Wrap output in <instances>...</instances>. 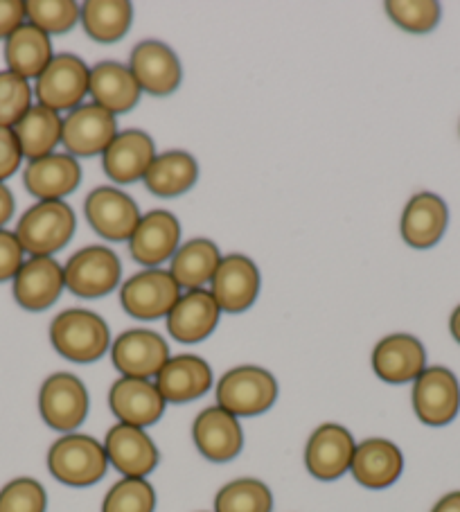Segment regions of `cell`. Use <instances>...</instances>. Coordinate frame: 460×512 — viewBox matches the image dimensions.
<instances>
[{
  "label": "cell",
  "instance_id": "obj_17",
  "mask_svg": "<svg viewBox=\"0 0 460 512\" xmlns=\"http://www.w3.org/2000/svg\"><path fill=\"white\" fill-rule=\"evenodd\" d=\"M129 70L134 73L140 91L154 97L172 95L181 86L183 68L176 52L163 41H143L131 52Z\"/></svg>",
  "mask_w": 460,
  "mask_h": 512
},
{
  "label": "cell",
  "instance_id": "obj_34",
  "mask_svg": "<svg viewBox=\"0 0 460 512\" xmlns=\"http://www.w3.org/2000/svg\"><path fill=\"white\" fill-rule=\"evenodd\" d=\"M273 494L258 479H235L226 483L215 497V512H271Z\"/></svg>",
  "mask_w": 460,
  "mask_h": 512
},
{
  "label": "cell",
  "instance_id": "obj_39",
  "mask_svg": "<svg viewBox=\"0 0 460 512\" xmlns=\"http://www.w3.org/2000/svg\"><path fill=\"white\" fill-rule=\"evenodd\" d=\"M46 488L30 476L14 479L0 490V512H46Z\"/></svg>",
  "mask_w": 460,
  "mask_h": 512
},
{
  "label": "cell",
  "instance_id": "obj_8",
  "mask_svg": "<svg viewBox=\"0 0 460 512\" xmlns=\"http://www.w3.org/2000/svg\"><path fill=\"white\" fill-rule=\"evenodd\" d=\"M91 409L86 384L73 373H55L41 384L39 411L50 429L73 434L84 425Z\"/></svg>",
  "mask_w": 460,
  "mask_h": 512
},
{
  "label": "cell",
  "instance_id": "obj_14",
  "mask_svg": "<svg viewBox=\"0 0 460 512\" xmlns=\"http://www.w3.org/2000/svg\"><path fill=\"white\" fill-rule=\"evenodd\" d=\"M104 452L109 463L127 479H147L161 463V452L147 431L122 422L109 429L104 438Z\"/></svg>",
  "mask_w": 460,
  "mask_h": 512
},
{
  "label": "cell",
  "instance_id": "obj_26",
  "mask_svg": "<svg viewBox=\"0 0 460 512\" xmlns=\"http://www.w3.org/2000/svg\"><path fill=\"white\" fill-rule=\"evenodd\" d=\"M221 310L215 296L206 289L181 294L179 303L167 316V332L179 343H201L217 330Z\"/></svg>",
  "mask_w": 460,
  "mask_h": 512
},
{
  "label": "cell",
  "instance_id": "obj_37",
  "mask_svg": "<svg viewBox=\"0 0 460 512\" xmlns=\"http://www.w3.org/2000/svg\"><path fill=\"white\" fill-rule=\"evenodd\" d=\"M32 109V86L28 79L0 70V127L14 129Z\"/></svg>",
  "mask_w": 460,
  "mask_h": 512
},
{
  "label": "cell",
  "instance_id": "obj_42",
  "mask_svg": "<svg viewBox=\"0 0 460 512\" xmlns=\"http://www.w3.org/2000/svg\"><path fill=\"white\" fill-rule=\"evenodd\" d=\"M25 19H28L25 3L21 0H0V39H10Z\"/></svg>",
  "mask_w": 460,
  "mask_h": 512
},
{
  "label": "cell",
  "instance_id": "obj_3",
  "mask_svg": "<svg viewBox=\"0 0 460 512\" xmlns=\"http://www.w3.org/2000/svg\"><path fill=\"white\" fill-rule=\"evenodd\" d=\"M48 470L59 483L70 488H88L104 479L109 470V458L104 443L93 436L66 434L48 452Z\"/></svg>",
  "mask_w": 460,
  "mask_h": 512
},
{
  "label": "cell",
  "instance_id": "obj_29",
  "mask_svg": "<svg viewBox=\"0 0 460 512\" xmlns=\"http://www.w3.org/2000/svg\"><path fill=\"white\" fill-rule=\"evenodd\" d=\"M52 59H55V55H52L50 37L39 28H34L32 23H23L5 41L7 70L23 79H39Z\"/></svg>",
  "mask_w": 460,
  "mask_h": 512
},
{
  "label": "cell",
  "instance_id": "obj_7",
  "mask_svg": "<svg viewBox=\"0 0 460 512\" xmlns=\"http://www.w3.org/2000/svg\"><path fill=\"white\" fill-rule=\"evenodd\" d=\"M64 280L70 294L77 298L109 296L122 280V262L109 246H86L68 260Z\"/></svg>",
  "mask_w": 460,
  "mask_h": 512
},
{
  "label": "cell",
  "instance_id": "obj_16",
  "mask_svg": "<svg viewBox=\"0 0 460 512\" xmlns=\"http://www.w3.org/2000/svg\"><path fill=\"white\" fill-rule=\"evenodd\" d=\"M357 443L348 429L343 425L318 427L307 440L305 447V465L307 472L318 481H336L345 472H350L352 456H355Z\"/></svg>",
  "mask_w": 460,
  "mask_h": 512
},
{
  "label": "cell",
  "instance_id": "obj_24",
  "mask_svg": "<svg viewBox=\"0 0 460 512\" xmlns=\"http://www.w3.org/2000/svg\"><path fill=\"white\" fill-rule=\"evenodd\" d=\"M23 183L39 201H61L82 183V167L70 154H50L30 161L23 172Z\"/></svg>",
  "mask_w": 460,
  "mask_h": 512
},
{
  "label": "cell",
  "instance_id": "obj_28",
  "mask_svg": "<svg viewBox=\"0 0 460 512\" xmlns=\"http://www.w3.org/2000/svg\"><path fill=\"white\" fill-rule=\"evenodd\" d=\"M140 86L129 66L118 61H102L91 68V95L93 104L109 111L111 116L129 113L140 102Z\"/></svg>",
  "mask_w": 460,
  "mask_h": 512
},
{
  "label": "cell",
  "instance_id": "obj_40",
  "mask_svg": "<svg viewBox=\"0 0 460 512\" xmlns=\"http://www.w3.org/2000/svg\"><path fill=\"white\" fill-rule=\"evenodd\" d=\"M23 246L16 233L0 228V282H10L23 267Z\"/></svg>",
  "mask_w": 460,
  "mask_h": 512
},
{
  "label": "cell",
  "instance_id": "obj_30",
  "mask_svg": "<svg viewBox=\"0 0 460 512\" xmlns=\"http://www.w3.org/2000/svg\"><path fill=\"white\" fill-rule=\"evenodd\" d=\"M145 188L156 197H181L199 181V165L194 156L181 149L158 154L145 174Z\"/></svg>",
  "mask_w": 460,
  "mask_h": 512
},
{
  "label": "cell",
  "instance_id": "obj_31",
  "mask_svg": "<svg viewBox=\"0 0 460 512\" xmlns=\"http://www.w3.org/2000/svg\"><path fill=\"white\" fill-rule=\"evenodd\" d=\"M170 262L172 278L179 282L181 289L192 291L212 280L221 262V253L215 242L197 237V240L181 244Z\"/></svg>",
  "mask_w": 460,
  "mask_h": 512
},
{
  "label": "cell",
  "instance_id": "obj_4",
  "mask_svg": "<svg viewBox=\"0 0 460 512\" xmlns=\"http://www.w3.org/2000/svg\"><path fill=\"white\" fill-rule=\"evenodd\" d=\"M217 406L235 418H255L267 413L278 400V382L267 368L237 366L219 379Z\"/></svg>",
  "mask_w": 460,
  "mask_h": 512
},
{
  "label": "cell",
  "instance_id": "obj_9",
  "mask_svg": "<svg viewBox=\"0 0 460 512\" xmlns=\"http://www.w3.org/2000/svg\"><path fill=\"white\" fill-rule=\"evenodd\" d=\"M84 215L88 226L106 242H129L143 217L138 203L127 192L111 188V185L88 192Z\"/></svg>",
  "mask_w": 460,
  "mask_h": 512
},
{
  "label": "cell",
  "instance_id": "obj_2",
  "mask_svg": "<svg viewBox=\"0 0 460 512\" xmlns=\"http://www.w3.org/2000/svg\"><path fill=\"white\" fill-rule=\"evenodd\" d=\"M77 228L75 210L64 201H39L25 210L16 226V237L32 258H52L73 240Z\"/></svg>",
  "mask_w": 460,
  "mask_h": 512
},
{
  "label": "cell",
  "instance_id": "obj_15",
  "mask_svg": "<svg viewBox=\"0 0 460 512\" xmlns=\"http://www.w3.org/2000/svg\"><path fill=\"white\" fill-rule=\"evenodd\" d=\"M111 359L122 377L152 379L170 361V346L158 332L127 330L113 341Z\"/></svg>",
  "mask_w": 460,
  "mask_h": 512
},
{
  "label": "cell",
  "instance_id": "obj_6",
  "mask_svg": "<svg viewBox=\"0 0 460 512\" xmlns=\"http://www.w3.org/2000/svg\"><path fill=\"white\" fill-rule=\"evenodd\" d=\"M181 298L179 282L170 271L145 269L131 276L120 289V305L131 319L158 321L167 319Z\"/></svg>",
  "mask_w": 460,
  "mask_h": 512
},
{
  "label": "cell",
  "instance_id": "obj_36",
  "mask_svg": "<svg viewBox=\"0 0 460 512\" xmlns=\"http://www.w3.org/2000/svg\"><path fill=\"white\" fill-rule=\"evenodd\" d=\"M156 490L147 479H122L111 485L102 501V512H154Z\"/></svg>",
  "mask_w": 460,
  "mask_h": 512
},
{
  "label": "cell",
  "instance_id": "obj_43",
  "mask_svg": "<svg viewBox=\"0 0 460 512\" xmlns=\"http://www.w3.org/2000/svg\"><path fill=\"white\" fill-rule=\"evenodd\" d=\"M14 208H16V201H14L12 190L7 188L5 183H0V228L14 217Z\"/></svg>",
  "mask_w": 460,
  "mask_h": 512
},
{
  "label": "cell",
  "instance_id": "obj_11",
  "mask_svg": "<svg viewBox=\"0 0 460 512\" xmlns=\"http://www.w3.org/2000/svg\"><path fill=\"white\" fill-rule=\"evenodd\" d=\"M118 134L120 131L115 116L91 102L70 111L64 118L61 143L68 149L66 154L75 158H91L102 156Z\"/></svg>",
  "mask_w": 460,
  "mask_h": 512
},
{
  "label": "cell",
  "instance_id": "obj_1",
  "mask_svg": "<svg viewBox=\"0 0 460 512\" xmlns=\"http://www.w3.org/2000/svg\"><path fill=\"white\" fill-rule=\"evenodd\" d=\"M50 341L61 357L75 364H93L111 348V330L91 310H66L50 325Z\"/></svg>",
  "mask_w": 460,
  "mask_h": 512
},
{
  "label": "cell",
  "instance_id": "obj_21",
  "mask_svg": "<svg viewBox=\"0 0 460 512\" xmlns=\"http://www.w3.org/2000/svg\"><path fill=\"white\" fill-rule=\"evenodd\" d=\"M66 289L64 267L55 258H30L14 278V298L23 310L43 312L59 300Z\"/></svg>",
  "mask_w": 460,
  "mask_h": 512
},
{
  "label": "cell",
  "instance_id": "obj_33",
  "mask_svg": "<svg viewBox=\"0 0 460 512\" xmlns=\"http://www.w3.org/2000/svg\"><path fill=\"white\" fill-rule=\"evenodd\" d=\"M84 32L97 43H115L125 39L134 21L129 0H88L82 5Z\"/></svg>",
  "mask_w": 460,
  "mask_h": 512
},
{
  "label": "cell",
  "instance_id": "obj_41",
  "mask_svg": "<svg viewBox=\"0 0 460 512\" xmlns=\"http://www.w3.org/2000/svg\"><path fill=\"white\" fill-rule=\"evenodd\" d=\"M23 163V152L14 129L0 127V183L10 179Z\"/></svg>",
  "mask_w": 460,
  "mask_h": 512
},
{
  "label": "cell",
  "instance_id": "obj_12",
  "mask_svg": "<svg viewBox=\"0 0 460 512\" xmlns=\"http://www.w3.org/2000/svg\"><path fill=\"white\" fill-rule=\"evenodd\" d=\"M210 287V294L215 296L221 312L242 314L253 307L260 294L258 264L242 253L226 255L221 258Z\"/></svg>",
  "mask_w": 460,
  "mask_h": 512
},
{
  "label": "cell",
  "instance_id": "obj_45",
  "mask_svg": "<svg viewBox=\"0 0 460 512\" xmlns=\"http://www.w3.org/2000/svg\"><path fill=\"white\" fill-rule=\"evenodd\" d=\"M449 330H451V337H454L460 343V305L451 314V321H449Z\"/></svg>",
  "mask_w": 460,
  "mask_h": 512
},
{
  "label": "cell",
  "instance_id": "obj_25",
  "mask_svg": "<svg viewBox=\"0 0 460 512\" xmlns=\"http://www.w3.org/2000/svg\"><path fill=\"white\" fill-rule=\"evenodd\" d=\"M404 456L400 447L386 438H366L352 456L350 472L359 485L368 490H386L400 479Z\"/></svg>",
  "mask_w": 460,
  "mask_h": 512
},
{
  "label": "cell",
  "instance_id": "obj_5",
  "mask_svg": "<svg viewBox=\"0 0 460 512\" xmlns=\"http://www.w3.org/2000/svg\"><path fill=\"white\" fill-rule=\"evenodd\" d=\"M91 93V68L77 55H57L34 84L41 107L50 111H75Z\"/></svg>",
  "mask_w": 460,
  "mask_h": 512
},
{
  "label": "cell",
  "instance_id": "obj_19",
  "mask_svg": "<svg viewBox=\"0 0 460 512\" xmlns=\"http://www.w3.org/2000/svg\"><path fill=\"white\" fill-rule=\"evenodd\" d=\"M165 404L152 379L120 377L109 391V406L122 425L152 427L163 418Z\"/></svg>",
  "mask_w": 460,
  "mask_h": 512
},
{
  "label": "cell",
  "instance_id": "obj_20",
  "mask_svg": "<svg viewBox=\"0 0 460 512\" xmlns=\"http://www.w3.org/2000/svg\"><path fill=\"white\" fill-rule=\"evenodd\" d=\"M373 370L386 384L415 382L427 368V350L411 334H388L373 350Z\"/></svg>",
  "mask_w": 460,
  "mask_h": 512
},
{
  "label": "cell",
  "instance_id": "obj_23",
  "mask_svg": "<svg viewBox=\"0 0 460 512\" xmlns=\"http://www.w3.org/2000/svg\"><path fill=\"white\" fill-rule=\"evenodd\" d=\"M215 377L206 359L197 355H176L156 375V388L167 404H188L206 395Z\"/></svg>",
  "mask_w": 460,
  "mask_h": 512
},
{
  "label": "cell",
  "instance_id": "obj_27",
  "mask_svg": "<svg viewBox=\"0 0 460 512\" xmlns=\"http://www.w3.org/2000/svg\"><path fill=\"white\" fill-rule=\"evenodd\" d=\"M449 224L447 203L433 192H418L406 203L402 213V240L411 249H431L436 246Z\"/></svg>",
  "mask_w": 460,
  "mask_h": 512
},
{
  "label": "cell",
  "instance_id": "obj_10",
  "mask_svg": "<svg viewBox=\"0 0 460 512\" xmlns=\"http://www.w3.org/2000/svg\"><path fill=\"white\" fill-rule=\"evenodd\" d=\"M415 416L427 427H445L460 411V384L445 366H429L413 382Z\"/></svg>",
  "mask_w": 460,
  "mask_h": 512
},
{
  "label": "cell",
  "instance_id": "obj_13",
  "mask_svg": "<svg viewBox=\"0 0 460 512\" xmlns=\"http://www.w3.org/2000/svg\"><path fill=\"white\" fill-rule=\"evenodd\" d=\"M181 246V222L170 210H149L129 240V253L147 269H161Z\"/></svg>",
  "mask_w": 460,
  "mask_h": 512
},
{
  "label": "cell",
  "instance_id": "obj_44",
  "mask_svg": "<svg viewBox=\"0 0 460 512\" xmlns=\"http://www.w3.org/2000/svg\"><path fill=\"white\" fill-rule=\"evenodd\" d=\"M431 512H460V490L449 492L442 497Z\"/></svg>",
  "mask_w": 460,
  "mask_h": 512
},
{
  "label": "cell",
  "instance_id": "obj_22",
  "mask_svg": "<svg viewBox=\"0 0 460 512\" xmlns=\"http://www.w3.org/2000/svg\"><path fill=\"white\" fill-rule=\"evenodd\" d=\"M156 158V145L149 134L140 129L120 131L109 149L102 154L104 174L120 185L145 179L149 165Z\"/></svg>",
  "mask_w": 460,
  "mask_h": 512
},
{
  "label": "cell",
  "instance_id": "obj_38",
  "mask_svg": "<svg viewBox=\"0 0 460 512\" xmlns=\"http://www.w3.org/2000/svg\"><path fill=\"white\" fill-rule=\"evenodd\" d=\"M386 14L397 28L413 34L431 32L440 23V5L433 0H391Z\"/></svg>",
  "mask_w": 460,
  "mask_h": 512
},
{
  "label": "cell",
  "instance_id": "obj_18",
  "mask_svg": "<svg viewBox=\"0 0 460 512\" xmlns=\"http://www.w3.org/2000/svg\"><path fill=\"white\" fill-rule=\"evenodd\" d=\"M192 438L199 454L210 463H228L242 454L244 431L240 420L221 406L203 409L192 425Z\"/></svg>",
  "mask_w": 460,
  "mask_h": 512
},
{
  "label": "cell",
  "instance_id": "obj_35",
  "mask_svg": "<svg viewBox=\"0 0 460 512\" xmlns=\"http://www.w3.org/2000/svg\"><path fill=\"white\" fill-rule=\"evenodd\" d=\"M25 16L34 28L50 34L70 32L82 19V5L75 0H30L25 3Z\"/></svg>",
  "mask_w": 460,
  "mask_h": 512
},
{
  "label": "cell",
  "instance_id": "obj_32",
  "mask_svg": "<svg viewBox=\"0 0 460 512\" xmlns=\"http://www.w3.org/2000/svg\"><path fill=\"white\" fill-rule=\"evenodd\" d=\"M61 131H64V118L41 104H34L14 127L23 158H30V161L55 154V147L61 143Z\"/></svg>",
  "mask_w": 460,
  "mask_h": 512
}]
</instances>
